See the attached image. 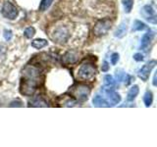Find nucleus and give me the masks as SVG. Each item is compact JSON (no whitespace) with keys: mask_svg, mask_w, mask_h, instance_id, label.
I'll return each mask as SVG.
<instances>
[{"mask_svg":"<svg viewBox=\"0 0 157 147\" xmlns=\"http://www.w3.org/2000/svg\"><path fill=\"white\" fill-rule=\"evenodd\" d=\"M152 101H153V96H152V93L150 91H146L144 93V102L146 107H149L152 104Z\"/></svg>","mask_w":157,"mask_h":147,"instance_id":"18","label":"nucleus"},{"mask_svg":"<svg viewBox=\"0 0 157 147\" xmlns=\"http://www.w3.org/2000/svg\"><path fill=\"white\" fill-rule=\"evenodd\" d=\"M112 22L109 19L100 20L99 22H97L96 24L93 28V33L96 36H102L108 32V31L111 28Z\"/></svg>","mask_w":157,"mask_h":147,"instance_id":"5","label":"nucleus"},{"mask_svg":"<svg viewBox=\"0 0 157 147\" xmlns=\"http://www.w3.org/2000/svg\"><path fill=\"white\" fill-rule=\"evenodd\" d=\"M53 2V0H41L40 5H39V10L40 11H45L49 7L51 6V4Z\"/></svg>","mask_w":157,"mask_h":147,"instance_id":"19","label":"nucleus"},{"mask_svg":"<svg viewBox=\"0 0 157 147\" xmlns=\"http://www.w3.org/2000/svg\"><path fill=\"white\" fill-rule=\"evenodd\" d=\"M114 85H115V81H114V78H113V77L110 75H106L104 77V85L108 86V87H111Z\"/></svg>","mask_w":157,"mask_h":147,"instance_id":"21","label":"nucleus"},{"mask_svg":"<svg viewBox=\"0 0 157 147\" xmlns=\"http://www.w3.org/2000/svg\"><path fill=\"white\" fill-rule=\"evenodd\" d=\"M29 106L32 107H49L48 102L42 96H36L29 102Z\"/></svg>","mask_w":157,"mask_h":147,"instance_id":"12","label":"nucleus"},{"mask_svg":"<svg viewBox=\"0 0 157 147\" xmlns=\"http://www.w3.org/2000/svg\"><path fill=\"white\" fill-rule=\"evenodd\" d=\"M34 33H36V29H34L33 28H32V27H29V28L25 29L24 36H26L27 38H32L34 36Z\"/></svg>","mask_w":157,"mask_h":147,"instance_id":"22","label":"nucleus"},{"mask_svg":"<svg viewBox=\"0 0 157 147\" xmlns=\"http://www.w3.org/2000/svg\"><path fill=\"white\" fill-rule=\"evenodd\" d=\"M71 94L77 101H86L90 94V88L86 85H77L71 88Z\"/></svg>","mask_w":157,"mask_h":147,"instance_id":"2","label":"nucleus"},{"mask_svg":"<svg viewBox=\"0 0 157 147\" xmlns=\"http://www.w3.org/2000/svg\"><path fill=\"white\" fill-rule=\"evenodd\" d=\"M125 83H126V85H129L132 83V81H135V77H132V76H129V75H125Z\"/></svg>","mask_w":157,"mask_h":147,"instance_id":"25","label":"nucleus"},{"mask_svg":"<svg viewBox=\"0 0 157 147\" xmlns=\"http://www.w3.org/2000/svg\"><path fill=\"white\" fill-rule=\"evenodd\" d=\"M155 36L154 32L152 31H148L146 33L144 34V36L141 38V42H140V48L141 49H145L147 46L149 45V43L152 41V39H153Z\"/></svg>","mask_w":157,"mask_h":147,"instance_id":"11","label":"nucleus"},{"mask_svg":"<svg viewBox=\"0 0 157 147\" xmlns=\"http://www.w3.org/2000/svg\"><path fill=\"white\" fill-rule=\"evenodd\" d=\"M95 68L93 67L91 64L85 63L78 68V73H77V77L80 81H88L92 78L95 76Z\"/></svg>","mask_w":157,"mask_h":147,"instance_id":"3","label":"nucleus"},{"mask_svg":"<svg viewBox=\"0 0 157 147\" xmlns=\"http://www.w3.org/2000/svg\"><path fill=\"white\" fill-rule=\"evenodd\" d=\"M126 33H127V22H123L119 26V28L116 29L115 36L119 37V38H122Z\"/></svg>","mask_w":157,"mask_h":147,"instance_id":"15","label":"nucleus"},{"mask_svg":"<svg viewBox=\"0 0 157 147\" xmlns=\"http://www.w3.org/2000/svg\"><path fill=\"white\" fill-rule=\"evenodd\" d=\"M147 27L144 23H142L141 21H139V20H136L134 23V26H132V32H140V31H144L146 29Z\"/></svg>","mask_w":157,"mask_h":147,"instance_id":"17","label":"nucleus"},{"mask_svg":"<svg viewBox=\"0 0 157 147\" xmlns=\"http://www.w3.org/2000/svg\"><path fill=\"white\" fill-rule=\"evenodd\" d=\"M40 76L41 70L39 68L32 65L27 66L23 71L20 92L25 96H33L40 83Z\"/></svg>","mask_w":157,"mask_h":147,"instance_id":"1","label":"nucleus"},{"mask_svg":"<svg viewBox=\"0 0 157 147\" xmlns=\"http://www.w3.org/2000/svg\"><path fill=\"white\" fill-rule=\"evenodd\" d=\"M139 91H140V89H139V86H137V85L132 86V87L130 88L129 92H128L127 101H129V102L134 101V99L137 96V94H139Z\"/></svg>","mask_w":157,"mask_h":147,"instance_id":"14","label":"nucleus"},{"mask_svg":"<svg viewBox=\"0 0 157 147\" xmlns=\"http://www.w3.org/2000/svg\"><path fill=\"white\" fill-rule=\"evenodd\" d=\"M118 60H119V54L118 53H113L111 56V63L112 65H116Z\"/></svg>","mask_w":157,"mask_h":147,"instance_id":"24","label":"nucleus"},{"mask_svg":"<svg viewBox=\"0 0 157 147\" xmlns=\"http://www.w3.org/2000/svg\"><path fill=\"white\" fill-rule=\"evenodd\" d=\"M47 40L43 38H37V39H34V40L32 41V46L36 49H41L43 47H45L47 45Z\"/></svg>","mask_w":157,"mask_h":147,"instance_id":"16","label":"nucleus"},{"mask_svg":"<svg viewBox=\"0 0 157 147\" xmlns=\"http://www.w3.org/2000/svg\"><path fill=\"white\" fill-rule=\"evenodd\" d=\"M134 59L137 62H141V61H144V55H142L141 53H136L134 55Z\"/></svg>","mask_w":157,"mask_h":147,"instance_id":"26","label":"nucleus"},{"mask_svg":"<svg viewBox=\"0 0 157 147\" xmlns=\"http://www.w3.org/2000/svg\"><path fill=\"white\" fill-rule=\"evenodd\" d=\"M105 93H106L108 100L111 103V105H116L121 101V96L118 94L115 90H113L112 88H109L108 90H106Z\"/></svg>","mask_w":157,"mask_h":147,"instance_id":"8","label":"nucleus"},{"mask_svg":"<svg viewBox=\"0 0 157 147\" xmlns=\"http://www.w3.org/2000/svg\"><path fill=\"white\" fill-rule=\"evenodd\" d=\"M1 13L5 18H7L9 20H14V19H16V17L18 16L19 10L16 8V6H14L11 2L5 1L3 6H2Z\"/></svg>","mask_w":157,"mask_h":147,"instance_id":"6","label":"nucleus"},{"mask_svg":"<svg viewBox=\"0 0 157 147\" xmlns=\"http://www.w3.org/2000/svg\"><path fill=\"white\" fill-rule=\"evenodd\" d=\"M78 60V54L76 51H68L63 56V63L65 64H74Z\"/></svg>","mask_w":157,"mask_h":147,"instance_id":"10","label":"nucleus"},{"mask_svg":"<svg viewBox=\"0 0 157 147\" xmlns=\"http://www.w3.org/2000/svg\"><path fill=\"white\" fill-rule=\"evenodd\" d=\"M101 70H102V72H107L108 70H109V64H108V62H106V61L103 62Z\"/></svg>","mask_w":157,"mask_h":147,"instance_id":"28","label":"nucleus"},{"mask_svg":"<svg viewBox=\"0 0 157 147\" xmlns=\"http://www.w3.org/2000/svg\"><path fill=\"white\" fill-rule=\"evenodd\" d=\"M156 85H157V83H156V75H154V77H153V85L156 86Z\"/></svg>","mask_w":157,"mask_h":147,"instance_id":"30","label":"nucleus"},{"mask_svg":"<svg viewBox=\"0 0 157 147\" xmlns=\"http://www.w3.org/2000/svg\"><path fill=\"white\" fill-rule=\"evenodd\" d=\"M92 103L93 105L95 107H99V108H102V107H110V104L108 103L104 98L101 97L100 95H96L94 96V98L92 99Z\"/></svg>","mask_w":157,"mask_h":147,"instance_id":"13","label":"nucleus"},{"mask_svg":"<svg viewBox=\"0 0 157 147\" xmlns=\"http://www.w3.org/2000/svg\"><path fill=\"white\" fill-rule=\"evenodd\" d=\"M123 5H124L125 12L130 13L132 11V5H134V0H123Z\"/></svg>","mask_w":157,"mask_h":147,"instance_id":"20","label":"nucleus"},{"mask_svg":"<svg viewBox=\"0 0 157 147\" xmlns=\"http://www.w3.org/2000/svg\"><path fill=\"white\" fill-rule=\"evenodd\" d=\"M3 36H4V38L6 39L7 41H9V40H11V39H12L13 33H12L11 31H10V29H5V31H4V33H3Z\"/></svg>","mask_w":157,"mask_h":147,"instance_id":"23","label":"nucleus"},{"mask_svg":"<svg viewBox=\"0 0 157 147\" xmlns=\"http://www.w3.org/2000/svg\"><path fill=\"white\" fill-rule=\"evenodd\" d=\"M142 10H144V14L145 15V19L147 21H149L152 24H156V16L153 8L149 6V5H146Z\"/></svg>","mask_w":157,"mask_h":147,"instance_id":"9","label":"nucleus"},{"mask_svg":"<svg viewBox=\"0 0 157 147\" xmlns=\"http://www.w3.org/2000/svg\"><path fill=\"white\" fill-rule=\"evenodd\" d=\"M155 65H156V61L151 60L148 63H146L145 65L140 69L139 71V77L141 78V81H146L148 80V77L151 73V70L155 67Z\"/></svg>","mask_w":157,"mask_h":147,"instance_id":"7","label":"nucleus"},{"mask_svg":"<svg viewBox=\"0 0 157 147\" xmlns=\"http://www.w3.org/2000/svg\"><path fill=\"white\" fill-rule=\"evenodd\" d=\"M125 75H126L125 73H120V72H118V71L116 72V77H117L118 81H123V77H125Z\"/></svg>","mask_w":157,"mask_h":147,"instance_id":"29","label":"nucleus"},{"mask_svg":"<svg viewBox=\"0 0 157 147\" xmlns=\"http://www.w3.org/2000/svg\"><path fill=\"white\" fill-rule=\"evenodd\" d=\"M10 107H22V101H20V100L12 101L10 103Z\"/></svg>","mask_w":157,"mask_h":147,"instance_id":"27","label":"nucleus"},{"mask_svg":"<svg viewBox=\"0 0 157 147\" xmlns=\"http://www.w3.org/2000/svg\"><path fill=\"white\" fill-rule=\"evenodd\" d=\"M69 36H70V32H69L68 28L65 26H59L54 29L53 33L51 34V38L54 40V42L63 44L65 43Z\"/></svg>","mask_w":157,"mask_h":147,"instance_id":"4","label":"nucleus"}]
</instances>
